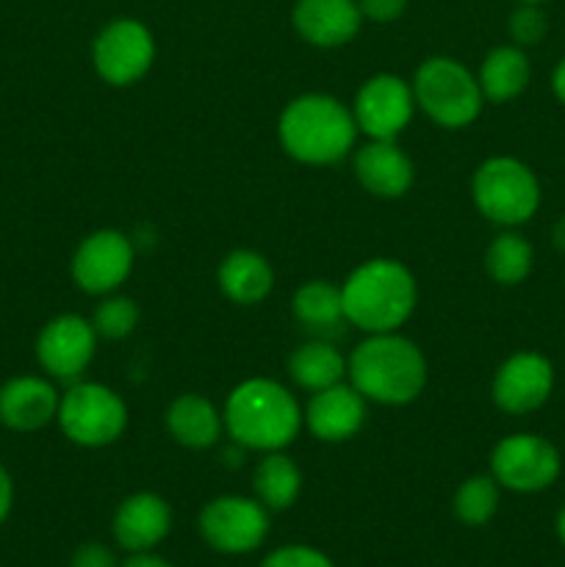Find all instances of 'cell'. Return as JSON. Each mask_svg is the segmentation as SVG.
<instances>
[{
    "mask_svg": "<svg viewBox=\"0 0 565 567\" xmlns=\"http://www.w3.org/2000/svg\"><path fill=\"white\" fill-rule=\"evenodd\" d=\"M222 419L233 441L244 449L282 452L299 435L305 415L294 393H288L280 382L255 377L233 388Z\"/></svg>",
    "mask_w": 565,
    "mask_h": 567,
    "instance_id": "1",
    "label": "cell"
},
{
    "mask_svg": "<svg viewBox=\"0 0 565 567\" xmlns=\"http://www.w3.org/2000/svg\"><path fill=\"white\" fill-rule=\"evenodd\" d=\"M343 319L358 330L397 332L410 319L419 299L415 277L399 260L374 258L360 264L341 286Z\"/></svg>",
    "mask_w": 565,
    "mask_h": 567,
    "instance_id": "2",
    "label": "cell"
},
{
    "mask_svg": "<svg viewBox=\"0 0 565 567\" xmlns=\"http://www.w3.org/2000/svg\"><path fill=\"white\" fill-rule=\"evenodd\" d=\"M352 388L377 404H410L427 385V360L421 349L397 332H377L358 343L347 363Z\"/></svg>",
    "mask_w": 565,
    "mask_h": 567,
    "instance_id": "3",
    "label": "cell"
},
{
    "mask_svg": "<svg viewBox=\"0 0 565 567\" xmlns=\"http://www.w3.org/2000/svg\"><path fill=\"white\" fill-rule=\"evenodd\" d=\"M282 150L299 164H336L358 136L352 111L327 94H302L282 109L277 122Z\"/></svg>",
    "mask_w": 565,
    "mask_h": 567,
    "instance_id": "4",
    "label": "cell"
},
{
    "mask_svg": "<svg viewBox=\"0 0 565 567\" xmlns=\"http://www.w3.org/2000/svg\"><path fill=\"white\" fill-rule=\"evenodd\" d=\"M471 197L476 210L493 225L518 227L541 208V183L524 161L496 155L476 166Z\"/></svg>",
    "mask_w": 565,
    "mask_h": 567,
    "instance_id": "5",
    "label": "cell"
},
{
    "mask_svg": "<svg viewBox=\"0 0 565 567\" xmlns=\"http://www.w3.org/2000/svg\"><path fill=\"white\" fill-rule=\"evenodd\" d=\"M413 97L432 122L449 131L471 125L482 111L480 81L446 55L427 59L415 70Z\"/></svg>",
    "mask_w": 565,
    "mask_h": 567,
    "instance_id": "6",
    "label": "cell"
},
{
    "mask_svg": "<svg viewBox=\"0 0 565 567\" xmlns=\"http://www.w3.org/2000/svg\"><path fill=\"white\" fill-rule=\"evenodd\" d=\"M61 432L83 449L111 446L127 426V408L120 393L100 382H78L59 402Z\"/></svg>",
    "mask_w": 565,
    "mask_h": 567,
    "instance_id": "7",
    "label": "cell"
},
{
    "mask_svg": "<svg viewBox=\"0 0 565 567\" xmlns=\"http://www.w3.org/2000/svg\"><path fill=\"white\" fill-rule=\"evenodd\" d=\"M563 460L546 437L518 432L496 443L491 454V476L513 493L546 491L557 482Z\"/></svg>",
    "mask_w": 565,
    "mask_h": 567,
    "instance_id": "8",
    "label": "cell"
},
{
    "mask_svg": "<svg viewBox=\"0 0 565 567\" xmlns=\"http://www.w3.org/2000/svg\"><path fill=\"white\" fill-rule=\"evenodd\" d=\"M97 75L111 86H131L142 81L155 61V39L138 20H114L97 33L92 44Z\"/></svg>",
    "mask_w": 565,
    "mask_h": 567,
    "instance_id": "9",
    "label": "cell"
},
{
    "mask_svg": "<svg viewBox=\"0 0 565 567\" xmlns=\"http://www.w3.org/2000/svg\"><path fill=\"white\" fill-rule=\"evenodd\" d=\"M203 540L219 554H249L269 535V515L255 498L219 496L199 513Z\"/></svg>",
    "mask_w": 565,
    "mask_h": 567,
    "instance_id": "10",
    "label": "cell"
},
{
    "mask_svg": "<svg viewBox=\"0 0 565 567\" xmlns=\"http://www.w3.org/2000/svg\"><path fill=\"white\" fill-rule=\"evenodd\" d=\"M136 249L133 241L120 230H97L83 238L72 255V280L81 291L111 293L127 280L133 269Z\"/></svg>",
    "mask_w": 565,
    "mask_h": 567,
    "instance_id": "11",
    "label": "cell"
},
{
    "mask_svg": "<svg viewBox=\"0 0 565 567\" xmlns=\"http://www.w3.org/2000/svg\"><path fill=\"white\" fill-rule=\"evenodd\" d=\"M413 86L399 75L369 78L355 94V125L369 138H397L413 120Z\"/></svg>",
    "mask_w": 565,
    "mask_h": 567,
    "instance_id": "12",
    "label": "cell"
},
{
    "mask_svg": "<svg viewBox=\"0 0 565 567\" xmlns=\"http://www.w3.org/2000/svg\"><path fill=\"white\" fill-rule=\"evenodd\" d=\"M554 391L552 360L537 352H515L493 377V402L510 415L541 410Z\"/></svg>",
    "mask_w": 565,
    "mask_h": 567,
    "instance_id": "13",
    "label": "cell"
},
{
    "mask_svg": "<svg viewBox=\"0 0 565 567\" xmlns=\"http://www.w3.org/2000/svg\"><path fill=\"white\" fill-rule=\"evenodd\" d=\"M97 349V332L83 316L64 313L44 324L37 338V360L55 380H75L83 374Z\"/></svg>",
    "mask_w": 565,
    "mask_h": 567,
    "instance_id": "14",
    "label": "cell"
},
{
    "mask_svg": "<svg viewBox=\"0 0 565 567\" xmlns=\"http://www.w3.org/2000/svg\"><path fill=\"white\" fill-rule=\"evenodd\" d=\"M366 421V399L352 385H338L316 391L305 410V424L310 435L325 443L349 441L360 432Z\"/></svg>",
    "mask_w": 565,
    "mask_h": 567,
    "instance_id": "15",
    "label": "cell"
},
{
    "mask_svg": "<svg viewBox=\"0 0 565 567\" xmlns=\"http://www.w3.org/2000/svg\"><path fill=\"white\" fill-rule=\"evenodd\" d=\"M360 6L355 0H297L294 28L314 48H341L360 31Z\"/></svg>",
    "mask_w": 565,
    "mask_h": 567,
    "instance_id": "16",
    "label": "cell"
},
{
    "mask_svg": "<svg viewBox=\"0 0 565 567\" xmlns=\"http://www.w3.org/2000/svg\"><path fill=\"white\" fill-rule=\"evenodd\" d=\"M355 175L360 186L382 199H397L410 192L415 181L413 161L397 147L393 138H371L355 155Z\"/></svg>",
    "mask_w": 565,
    "mask_h": 567,
    "instance_id": "17",
    "label": "cell"
},
{
    "mask_svg": "<svg viewBox=\"0 0 565 567\" xmlns=\"http://www.w3.org/2000/svg\"><path fill=\"white\" fill-rule=\"evenodd\" d=\"M172 529V509L155 493L127 496L114 513V537L125 551L142 554L158 546Z\"/></svg>",
    "mask_w": 565,
    "mask_h": 567,
    "instance_id": "18",
    "label": "cell"
},
{
    "mask_svg": "<svg viewBox=\"0 0 565 567\" xmlns=\"http://www.w3.org/2000/svg\"><path fill=\"white\" fill-rule=\"evenodd\" d=\"M59 393L42 377H14L0 388V424L14 432H37L59 413Z\"/></svg>",
    "mask_w": 565,
    "mask_h": 567,
    "instance_id": "19",
    "label": "cell"
},
{
    "mask_svg": "<svg viewBox=\"0 0 565 567\" xmlns=\"http://www.w3.org/2000/svg\"><path fill=\"white\" fill-rule=\"evenodd\" d=\"M216 280L230 302L255 305L269 297L271 286H275V271L264 255L253 252V249H236L222 260Z\"/></svg>",
    "mask_w": 565,
    "mask_h": 567,
    "instance_id": "20",
    "label": "cell"
},
{
    "mask_svg": "<svg viewBox=\"0 0 565 567\" xmlns=\"http://www.w3.org/2000/svg\"><path fill=\"white\" fill-rule=\"evenodd\" d=\"M166 430L181 446L210 449L222 435V415L199 393H183L166 408Z\"/></svg>",
    "mask_w": 565,
    "mask_h": 567,
    "instance_id": "21",
    "label": "cell"
},
{
    "mask_svg": "<svg viewBox=\"0 0 565 567\" xmlns=\"http://www.w3.org/2000/svg\"><path fill=\"white\" fill-rule=\"evenodd\" d=\"M476 81H480L482 97L493 100V103H507V100L518 97L530 83V59L518 44L493 48L482 61Z\"/></svg>",
    "mask_w": 565,
    "mask_h": 567,
    "instance_id": "22",
    "label": "cell"
},
{
    "mask_svg": "<svg viewBox=\"0 0 565 567\" xmlns=\"http://www.w3.org/2000/svg\"><path fill=\"white\" fill-rule=\"evenodd\" d=\"M288 374L305 391H325L338 385L347 374V360L327 341H308L288 358Z\"/></svg>",
    "mask_w": 565,
    "mask_h": 567,
    "instance_id": "23",
    "label": "cell"
},
{
    "mask_svg": "<svg viewBox=\"0 0 565 567\" xmlns=\"http://www.w3.org/2000/svg\"><path fill=\"white\" fill-rule=\"evenodd\" d=\"M253 487L266 509H288L302 491V471L286 454L269 452L255 468Z\"/></svg>",
    "mask_w": 565,
    "mask_h": 567,
    "instance_id": "24",
    "label": "cell"
},
{
    "mask_svg": "<svg viewBox=\"0 0 565 567\" xmlns=\"http://www.w3.org/2000/svg\"><path fill=\"white\" fill-rule=\"evenodd\" d=\"M291 308L299 324L310 332L336 330L343 321L341 288L330 286L325 280H310L299 286L297 293H294Z\"/></svg>",
    "mask_w": 565,
    "mask_h": 567,
    "instance_id": "25",
    "label": "cell"
},
{
    "mask_svg": "<svg viewBox=\"0 0 565 567\" xmlns=\"http://www.w3.org/2000/svg\"><path fill=\"white\" fill-rule=\"evenodd\" d=\"M532 264H535V252H532L530 241L521 238L518 233H502V236L493 238L485 252V271L499 286L524 282L530 277Z\"/></svg>",
    "mask_w": 565,
    "mask_h": 567,
    "instance_id": "26",
    "label": "cell"
},
{
    "mask_svg": "<svg viewBox=\"0 0 565 567\" xmlns=\"http://www.w3.org/2000/svg\"><path fill=\"white\" fill-rule=\"evenodd\" d=\"M499 491L502 485L493 476H471L454 493V515L465 526H485L499 509Z\"/></svg>",
    "mask_w": 565,
    "mask_h": 567,
    "instance_id": "27",
    "label": "cell"
},
{
    "mask_svg": "<svg viewBox=\"0 0 565 567\" xmlns=\"http://www.w3.org/2000/svg\"><path fill=\"white\" fill-rule=\"evenodd\" d=\"M138 324V308L133 299L127 297H111L105 302L97 305L94 310L92 327L97 336L109 338V341H120L127 338Z\"/></svg>",
    "mask_w": 565,
    "mask_h": 567,
    "instance_id": "28",
    "label": "cell"
},
{
    "mask_svg": "<svg viewBox=\"0 0 565 567\" xmlns=\"http://www.w3.org/2000/svg\"><path fill=\"white\" fill-rule=\"evenodd\" d=\"M510 37H513V42L518 44V48H532V44L543 42V37H546L548 31V22H546V14H543L537 6L532 3H521L518 9L510 14Z\"/></svg>",
    "mask_w": 565,
    "mask_h": 567,
    "instance_id": "29",
    "label": "cell"
},
{
    "mask_svg": "<svg viewBox=\"0 0 565 567\" xmlns=\"http://www.w3.org/2000/svg\"><path fill=\"white\" fill-rule=\"evenodd\" d=\"M260 567H332L330 557L310 546H286L271 551Z\"/></svg>",
    "mask_w": 565,
    "mask_h": 567,
    "instance_id": "30",
    "label": "cell"
},
{
    "mask_svg": "<svg viewBox=\"0 0 565 567\" xmlns=\"http://www.w3.org/2000/svg\"><path fill=\"white\" fill-rule=\"evenodd\" d=\"M360 14L374 22H393L404 14L408 0H360Z\"/></svg>",
    "mask_w": 565,
    "mask_h": 567,
    "instance_id": "31",
    "label": "cell"
},
{
    "mask_svg": "<svg viewBox=\"0 0 565 567\" xmlns=\"http://www.w3.org/2000/svg\"><path fill=\"white\" fill-rule=\"evenodd\" d=\"M70 567H120V565H116V557L109 551V548L100 546V543H86V546H81L75 554H72Z\"/></svg>",
    "mask_w": 565,
    "mask_h": 567,
    "instance_id": "32",
    "label": "cell"
},
{
    "mask_svg": "<svg viewBox=\"0 0 565 567\" xmlns=\"http://www.w3.org/2000/svg\"><path fill=\"white\" fill-rule=\"evenodd\" d=\"M11 504H14V482H11L9 471L0 465V524L9 518Z\"/></svg>",
    "mask_w": 565,
    "mask_h": 567,
    "instance_id": "33",
    "label": "cell"
},
{
    "mask_svg": "<svg viewBox=\"0 0 565 567\" xmlns=\"http://www.w3.org/2000/svg\"><path fill=\"white\" fill-rule=\"evenodd\" d=\"M120 567H172V565L166 563V559L155 557V554L142 551V554H133V557H127Z\"/></svg>",
    "mask_w": 565,
    "mask_h": 567,
    "instance_id": "34",
    "label": "cell"
},
{
    "mask_svg": "<svg viewBox=\"0 0 565 567\" xmlns=\"http://www.w3.org/2000/svg\"><path fill=\"white\" fill-rule=\"evenodd\" d=\"M552 89H554V94H557L559 103L565 105V59L559 61L557 70H554V75H552Z\"/></svg>",
    "mask_w": 565,
    "mask_h": 567,
    "instance_id": "35",
    "label": "cell"
},
{
    "mask_svg": "<svg viewBox=\"0 0 565 567\" xmlns=\"http://www.w3.org/2000/svg\"><path fill=\"white\" fill-rule=\"evenodd\" d=\"M552 241H554V247L559 249V252H565V216L557 221V225H554Z\"/></svg>",
    "mask_w": 565,
    "mask_h": 567,
    "instance_id": "36",
    "label": "cell"
},
{
    "mask_svg": "<svg viewBox=\"0 0 565 567\" xmlns=\"http://www.w3.org/2000/svg\"><path fill=\"white\" fill-rule=\"evenodd\" d=\"M557 537H559V543L565 546V507H563V513L557 515Z\"/></svg>",
    "mask_w": 565,
    "mask_h": 567,
    "instance_id": "37",
    "label": "cell"
},
{
    "mask_svg": "<svg viewBox=\"0 0 565 567\" xmlns=\"http://www.w3.org/2000/svg\"><path fill=\"white\" fill-rule=\"evenodd\" d=\"M518 3H532V6H541V3H546V0H518Z\"/></svg>",
    "mask_w": 565,
    "mask_h": 567,
    "instance_id": "38",
    "label": "cell"
}]
</instances>
